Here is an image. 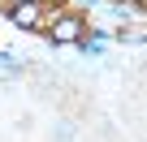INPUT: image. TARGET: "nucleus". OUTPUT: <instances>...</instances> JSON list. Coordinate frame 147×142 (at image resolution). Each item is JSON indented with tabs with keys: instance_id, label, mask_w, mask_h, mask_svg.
<instances>
[{
	"instance_id": "obj_3",
	"label": "nucleus",
	"mask_w": 147,
	"mask_h": 142,
	"mask_svg": "<svg viewBox=\"0 0 147 142\" xmlns=\"http://www.w3.org/2000/svg\"><path fill=\"white\" fill-rule=\"evenodd\" d=\"M13 5H30V0H5V9H13Z\"/></svg>"
},
{
	"instance_id": "obj_1",
	"label": "nucleus",
	"mask_w": 147,
	"mask_h": 142,
	"mask_svg": "<svg viewBox=\"0 0 147 142\" xmlns=\"http://www.w3.org/2000/svg\"><path fill=\"white\" fill-rule=\"evenodd\" d=\"M43 35H48L56 47H61V43H82V35H87V22H82L78 13H69V9H65V13H56V17H52V26H48Z\"/></svg>"
},
{
	"instance_id": "obj_4",
	"label": "nucleus",
	"mask_w": 147,
	"mask_h": 142,
	"mask_svg": "<svg viewBox=\"0 0 147 142\" xmlns=\"http://www.w3.org/2000/svg\"><path fill=\"white\" fill-rule=\"evenodd\" d=\"M125 5H130V0H125ZM134 5H143V0H134Z\"/></svg>"
},
{
	"instance_id": "obj_5",
	"label": "nucleus",
	"mask_w": 147,
	"mask_h": 142,
	"mask_svg": "<svg viewBox=\"0 0 147 142\" xmlns=\"http://www.w3.org/2000/svg\"><path fill=\"white\" fill-rule=\"evenodd\" d=\"M0 5H5V0H0Z\"/></svg>"
},
{
	"instance_id": "obj_2",
	"label": "nucleus",
	"mask_w": 147,
	"mask_h": 142,
	"mask_svg": "<svg viewBox=\"0 0 147 142\" xmlns=\"http://www.w3.org/2000/svg\"><path fill=\"white\" fill-rule=\"evenodd\" d=\"M43 9H48V0H30V5H13L9 17H13L22 30H43Z\"/></svg>"
}]
</instances>
